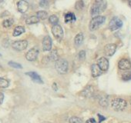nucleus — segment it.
<instances>
[{"label":"nucleus","mask_w":131,"mask_h":123,"mask_svg":"<svg viewBox=\"0 0 131 123\" xmlns=\"http://www.w3.org/2000/svg\"><path fill=\"white\" fill-rule=\"evenodd\" d=\"M116 45L113 43L107 44L104 47V53L107 56L113 55V54L116 52Z\"/></svg>","instance_id":"obj_9"},{"label":"nucleus","mask_w":131,"mask_h":123,"mask_svg":"<svg viewBox=\"0 0 131 123\" xmlns=\"http://www.w3.org/2000/svg\"><path fill=\"white\" fill-rule=\"evenodd\" d=\"M39 52V51L38 48L34 47V48H31L30 50H29L27 52V53L26 54V58L28 61H35L38 57Z\"/></svg>","instance_id":"obj_7"},{"label":"nucleus","mask_w":131,"mask_h":123,"mask_svg":"<svg viewBox=\"0 0 131 123\" xmlns=\"http://www.w3.org/2000/svg\"><path fill=\"white\" fill-rule=\"evenodd\" d=\"M12 47L17 51L25 50L28 47V42L26 40H19L16 41L12 44Z\"/></svg>","instance_id":"obj_6"},{"label":"nucleus","mask_w":131,"mask_h":123,"mask_svg":"<svg viewBox=\"0 0 131 123\" xmlns=\"http://www.w3.org/2000/svg\"><path fill=\"white\" fill-rule=\"evenodd\" d=\"M83 8V1H78L76 3V9L78 10H81Z\"/></svg>","instance_id":"obj_31"},{"label":"nucleus","mask_w":131,"mask_h":123,"mask_svg":"<svg viewBox=\"0 0 131 123\" xmlns=\"http://www.w3.org/2000/svg\"><path fill=\"white\" fill-rule=\"evenodd\" d=\"M25 28L23 26H16L13 31V36H19L25 32Z\"/></svg>","instance_id":"obj_19"},{"label":"nucleus","mask_w":131,"mask_h":123,"mask_svg":"<svg viewBox=\"0 0 131 123\" xmlns=\"http://www.w3.org/2000/svg\"><path fill=\"white\" fill-rule=\"evenodd\" d=\"M70 123H83V121L81 120V118L77 117V116H73L70 118L69 120Z\"/></svg>","instance_id":"obj_27"},{"label":"nucleus","mask_w":131,"mask_h":123,"mask_svg":"<svg viewBox=\"0 0 131 123\" xmlns=\"http://www.w3.org/2000/svg\"><path fill=\"white\" fill-rule=\"evenodd\" d=\"M91 74L93 78L98 77L102 74V70L100 69L97 64H93L91 66Z\"/></svg>","instance_id":"obj_15"},{"label":"nucleus","mask_w":131,"mask_h":123,"mask_svg":"<svg viewBox=\"0 0 131 123\" xmlns=\"http://www.w3.org/2000/svg\"><path fill=\"white\" fill-rule=\"evenodd\" d=\"M17 9L21 13H25L29 9V3L26 1H19L17 3Z\"/></svg>","instance_id":"obj_13"},{"label":"nucleus","mask_w":131,"mask_h":123,"mask_svg":"<svg viewBox=\"0 0 131 123\" xmlns=\"http://www.w3.org/2000/svg\"><path fill=\"white\" fill-rule=\"evenodd\" d=\"M48 5H49V2H48V1H40V2H39V6H40V7L46 8V7H48Z\"/></svg>","instance_id":"obj_32"},{"label":"nucleus","mask_w":131,"mask_h":123,"mask_svg":"<svg viewBox=\"0 0 131 123\" xmlns=\"http://www.w3.org/2000/svg\"><path fill=\"white\" fill-rule=\"evenodd\" d=\"M98 116H99V118H100V122H101V121H103V120H105L106 118H105V117H103V115H100V114L98 115Z\"/></svg>","instance_id":"obj_34"},{"label":"nucleus","mask_w":131,"mask_h":123,"mask_svg":"<svg viewBox=\"0 0 131 123\" xmlns=\"http://www.w3.org/2000/svg\"><path fill=\"white\" fill-rule=\"evenodd\" d=\"M94 92V89L93 86L89 85L86 88H85V89L83 91V95L86 97H90Z\"/></svg>","instance_id":"obj_17"},{"label":"nucleus","mask_w":131,"mask_h":123,"mask_svg":"<svg viewBox=\"0 0 131 123\" xmlns=\"http://www.w3.org/2000/svg\"><path fill=\"white\" fill-rule=\"evenodd\" d=\"M26 74L27 76H29L32 79V80L33 82H36V83H39V84H42V83H43V82H42L41 77H40L36 72H26Z\"/></svg>","instance_id":"obj_14"},{"label":"nucleus","mask_w":131,"mask_h":123,"mask_svg":"<svg viewBox=\"0 0 131 123\" xmlns=\"http://www.w3.org/2000/svg\"><path fill=\"white\" fill-rule=\"evenodd\" d=\"M3 100H4V95L3 92H0V104H2L3 102Z\"/></svg>","instance_id":"obj_33"},{"label":"nucleus","mask_w":131,"mask_h":123,"mask_svg":"<svg viewBox=\"0 0 131 123\" xmlns=\"http://www.w3.org/2000/svg\"><path fill=\"white\" fill-rule=\"evenodd\" d=\"M106 20V18L104 16H98L96 17H93L90 23V29L91 31L96 30Z\"/></svg>","instance_id":"obj_4"},{"label":"nucleus","mask_w":131,"mask_h":123,"mask_svg":"<svg viewBox=\"0 0 131 123\" xmlns=\"http://www.w3.org/2000/svg\"><path fill=\"white\" fill-rule=\"evenodd\" d=\"M111 105H112V108L115 111H123V109L126 108V107L127 105V102L126 100H124L123 99L116 98L112 101Z\"/></svg>","instance_id":"obj_3"},{"label":"nucleus","mask_w":131,"mask_h":123,"mask_svg":"<svg viewBox=\"0 0 131 123\" xmlns=\"http://www.w3.org/2000/svg\"><path fill=\"white\" fill-rule=\"evenodd\" d=\"M55 68L56 70L58 72V73L62 75L66 74L68 70V63L66 59L63 58H59L57 60L55 63Z\"/></svg>","instance_id":"obj_2"},{"label":"nucleus","mask_w":131,"mask_h":123,"mask_svg":"<svg viewBox=\"0 0 131 123\" xmlns=\"http://www.w3.org/2000/svg\"><path fill=\"white\" fill-rule=\"evenodd\" d=\"M86 58V52L85 51H80V53H79V59L80 61H84Z\"/></svg>","instance_id":"obj_30"},{"label":"nucleus","mask_w":131,"mask_h":123,"mask_svg":"<svg viewBox=\"0 0 131 123\" xmlns=\"http://www.w3.org/2000/svg\"><path fill=\"white\" fill-rule=\"evenodd\" d=\"M90 121H92V123H96V121H95L93 118H91V119H90Z\"/></svg>","instance_id":"obj_36"},{"label":"nucleus","mask_w":131,"mask_h":123,"mask_svg":"<svg viewBox=\"0 0 131 123\" xmlns=\"http://www.w3.org/2000/svg\"><path fill=\"white\" fill-rule=\"evenodd\" d=\"M107 3L106 1H96L90 9V14L92 16L96 17V16L103 13L106 9Z\"/></svg>","instance_id":"obj_1"},{"label":"nucleus","mask_w":131,"mask_h":123,"mask_svg":"<svg viewBox=\"0 0 131 123\" xmlns=\"http://www.w3.org/2000/svg\"><path fill=\"white\" fill-rule=\"evenodd\" d=\"M130 104H131V99H130Z\"/></svg>","instance_id":"obj_38"},{"label":"nucleus","mask_w":131,"mask_h":123,"mask_svg":"<svg viewBox=\"0 0 131 123\" xmlns=\"http://www.w3.org/2000/svg\"><path fill=\"white\" fill-rule=\"evenodd\" d=\"M36 16L39 18V19L41 20H45L48 17V13L46 11H39L36 13Z\"/></svg>","instance_id":"obj_22"},{"label":"nucleus","mask_w":131,"mask_h":123,"mask_svg":"<svg viewBox=\"0 0 131 123\" xmlns=\"http://www.w3.org/2000/svg\"><path fill=\"white\" fill-rule=\"evenodd\" d=\"M49 57V59H50L51 61H56L57 60L59 59V55H58L56 50H52V51L50 52Z\"/></svg>","instance_id":"obj_21"},{"label":"nucleus","mask_w":131,"mask_h":123,"mask_svg":"<svg viewBox=\"0 0 131 123\" xmlns=\"http://www.w3.org/2000/svg\"><path fill=\"white\" fill-rule=\"evenodd\" d=\"M122 79L124 81H129L131 79V72H126L122 74Z\"/></svg>","instance_id":"obj_26"},{"label":"nucleus","mask_w":131,"mask_h":123,"mask_svg":"<svg viewBox=\"0 0 131 123\" xmlns=\"http://www.w3.org/2000/svg\"><path fill=\"white\" fill-rule=\"evenodd\" d=\"M42 48L44 51H50L52 48V39L46 35L42 39Z\"/></svg>","instance_id":"obj_12"},{"label":"nucleus","mask_w":131,"mask_h":123,"mask_svg":"<svg viewBox=\"0 0 131 123\" xmlns=\"http://www.w3.org/2000/svg\"><path fill=\"white\" fill-rule=\"evenodd\" d=\"M52 32L54 37L58 40H61L63 37V30L59 25L53 26L52 28Z\"/></svg>","instance_id":"obj_8"},{"label":"nucleus","mask_w":131,"mask_h":123,"mask_svg":"<svg viewBox=\"0 0 131 123\" xmlns=\"http://www.w3.org/2000/svg\"><path fill=\"white\" fill-rule=\"evenodd\" d=\"M49 20L51 24H52L53 26H56V25H57V23L59 22V18L56 15H52L49 18Z\"/></svg>","instance_id":"obj_25"},{"label":"nucleus","mask_w":131,"mask_h":123,"mask_svg":"<svg viewBox=\"0 0 131 123\" xmlns=\"http://www.w3.org/2000/svg\"><path fill=\"white\" fill-rule=\"evenodd\" d=\"M76 20V16L73 13H69L67 14H66L65 16V22L67 23H69V22H73Z\"/></svg>","instance_id":"obj_18"},{"label":"nucleus","mask_w":131,"mask_h":123,"mask_svg":"<svg viewBox=\"0 0 131 123\" xmlns=\"http://www.w3.org/2000/svg\"><path fill=\"white\" fill-rule=\"evenodd\" d=\"M118 67L121 70H129L131 69V63L128 59L123 58L119 60L118 63Z\"/></svg>","instance_id":"obj_11"},{"label":"nucleus","mask_w":131,"mask_h":123,"mask_svg":"<svg viewBox=\"0 0 131 123\" xmlns=\"http://www.w3.org/2000/svg\"><path fill=\"white\" fill-rule=\"evenodd\" d=\"M52 89H54V91H57V87H56V83H53V85H52Z\"/></svg>","instance_id":"obj_35"},{"label":"nucleus","mask_w":131,"mask_h":123,"mask_svg":"<svg viewBox=\"0 0 131 123\" xmlns=\"http://www.w3.org/2000/svg\"><path fill=\"white\" fill-rule=\"evenodd\" d=\"M97 65L102 71L106 72L109 69V61L106 58L102 57V58H99V60L97 61Z\"/></svg>","instance_id":"obj_10"},{"label":"nucleus","mask_w":131,"mask_h":123,"mask_svg":"<svg viewBox=\"0 0 131 123\" xmlns=\"http://www.w3.org/2000/svg\"><path fill=\"white\" fill-rule=\"evenodd\" d=\"M9 66H10L11 67H13V68H16V69H23L22 66L17 63H15V61H9Z\"/></svg>","instance_id":"obj_28"},{"label":"nucleus","mask_w":131,"mask_h":123,"mask_svg":"<svg viewBox=\"0 0 131 123\" xmlns=\"http://www.w3.org/2000/svg\"><path fill=\"white\" fill-rule=\"evenodd\" d=\"M83 39H84V36H83V34L82 32H80L77 35V36L75 37L74 39V42H75V45L77 46H80L83 44Z\"/></svg>","instance_id":"obj_16"},{"label":"nucleus","mask_w":131,"mask_h":123,"mask_svg":"<svg viewBox=\"0 0 131 123\" xmlns=\"http://www.w3.org/2000/svg\"><path fill=\"white\" fill-rule=\"evenodd\" d=\"M0 56H1V54H0Z\"/></svg>","instance_id":"obj_39"},{"label":"nucleus","mask_w":131,"mask_h":123,"mask_svg":"<svg viewBox=\"0 0 131 123\" xmlns=\"http://www.w3.org/2000/svg\"><path fill=\"white\" fill-rule=\"evenodd\" d=\"M14 23V21L13 19H6L3 21V26L5 27V28H9L11 27Z\"/></svg>","instance_id":"obj_23"},{"label":"nucleus","mask_w":131,"mask_h":123,"mask_svg":"<svg viewBox=\"0 0 131 123\" xmlns=\"http://www.w3.org/2000/svg\"><path fill=\"white\" fill-rule=\"evenodd\" d=\"M9 85V82L7 79L0 78V88H7Z\"/></svg>","instance_id":"obj_24"},{"label":"nucleus","mask_w":131,"mask_h":123,"mask_svg":"<svg viewBox=\"0 0 131 123\" xmlns=\"http://www.w3.org/2000/svg\"><path fill=\"white\" fill-rule=\"evenodd\" d=\"M122 26H123L122 20L117 17H114L110 20V22L109 23V29L111 31H115V30H117L118 29L121 28Z\"/></svg>","instance_id":"obj_5"},{"label":"nucleus","mask_w":131,"mask_h":123,"mask_svg":"<svg viewBox=\"0 0 131 123\" xmlns=\"http://www.w3.org/2000/svg\"><path fill=\"white\" fill-rule=\"evenodd\" d=\"M100 104L103 107H106L108 105V100H107V99L106 98H100Z\"/></svg>","instance_id":"obj_29"},{"label":"nucleus","mask_w":131,"mask_h":123,"mask_svg":"<svg viewBox=\"0 0 131 123\" xmlns=\"http://www.w3.org/2000/svg\"><path fill=\"white\" fill-rule=\"evenodd\" d=\"M39 22V19L37 16H30L26 20V23L28 25H32V24H36Z\"/></svg>","instance_id":"obj_20"},{"label":"nucleus","mask_w":131,"mask_h":123,"mask_svg":"<svg viewBox=\"0 0 131 123\" xmlns=\"http://www.w3.org/2000/svg\"><path fill=\"white\" fill-rule=\"evenodd\" d=\"M129 6L131 7V1H129Z\"/></svg>","instance_id":"obj_37"}]
</instances>
